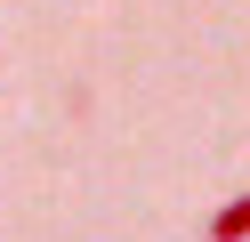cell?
Instances as JSON below:
<instances>
[{
    "label": "cell",
    "mask_w": 250,
    "mask_h": 242,
    "mask_svg": "<svg viewBox=\"0 0 250 242\" xmlns=\"http://www.w3.org/2000/svg\"><path fill=\"white\" fill-rule=\"evenodd\" d=\"M210 234H218V242H250V194H234V202L218 210V218H210Z\"/></svg>",
    "instance_id": "obj_1"
}]
</instances>
